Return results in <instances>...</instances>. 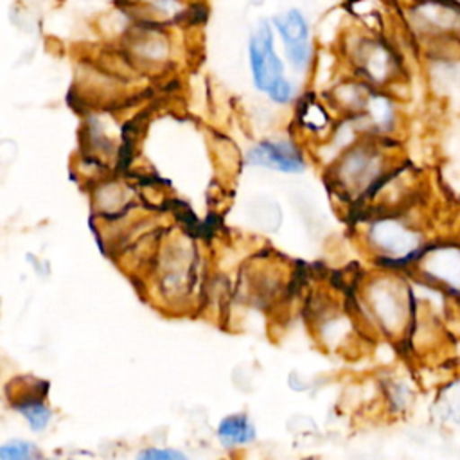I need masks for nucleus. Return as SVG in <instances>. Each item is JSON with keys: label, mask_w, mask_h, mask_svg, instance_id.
Here are the masks:
<instances>
[{"label": "nucleus", "mask_w": 460, "mask_h": 460, "mask_svg": "<svg viewBox=\"0 0 460 460\" xmlns=\"http://www.w3.org/2000/svg\"><path fill=\"white\" fill-rule=\"evenodd\" d=\"M368 243L385 266H406L417 262L428 248L417 228L399 216H377L367 228Z\"/></svg>", "instance_id": "nucleus-5"}, {"label": "nucleus", "mask_w": 460, "mask_h": 460, "mask_svg": "<svg viewBox=\"0 0 460 460\" xmlns=\"http://www.w3.org/2000/svg\"><path fill=\"white\" fill-rule=\"evenodd\" d=\"M102 2H110V4H119L120 0H102Z\"/></svg>", "instance_id": "nucleus-15"}, {"label": "nucleus", "mask_w": 460, "mask_h": 460, "mask_svg": "<svg viewBox=\"0 0 460 460\" xmlns=\"http://www.w3.org/2000/svg\"><path fill=\"white\" fill-rule=\"evenodd\" d=\"M217 437L223 442V446H226V447L243 446V444L255 440V426L243 413L228 415L219 422Z\"/></svg>", "instance_id": "nucleus-12"}, {"label": "nucleus", "mask_w": 460, "mask_h": 460, "mask_svg": "<svg viewBox=\"0 0 460 460\" xmlns=\"http://www.w3.org/2000/svg\"><path fill=\"white\" fill-rule=\"evenodd\" d=\"M286 66L295 75H307L318 58L313 22L298 5H288L270 16Z\"/></svg>", "instance_id": "nucleus-4"}, {"label": "nucleus", "mask_w": 460, "mask_h": 460, "mask_svg": "<svg viewBox=\"0 0 460 460\" xmlns=\"http://www.w3.org/2000/svg\"><path fill=\"white\" fill-rule=\"evenodd\" d=\"M399 22L406 36L429 58H455L460 50V5L455 0H404Z\"/></svg>", "instance_id": "nucleus-2"}, {"label": "nucleus", "mask_w": 460, "mask_h": 460, "mask_svg": "<svg viewBox=\"0 0 460 460\" xmlns=\"http://www.w3.org/2000/svg\"><path fill=\"white\" fill-rule=\"evenodd\" d=\"M248 66L255 90L270 93L288 77V66L270 18H259L248 34Z\"/></svg>", "instance_id": "nucleus-6"}, {"label": "nucleus", "mask_w": 460, "mask_h": 460, "mask_svg": "<svg viewBox=\"0 0 460 460\" xmlns=\"http://www.w3.org/2000/svg\"><path fill=\"white\" fill-rule=\"evenodd\" d=\"M411 293L395 279L381 277L379 282L367 286L365 304L370 311L372 322L385 334H399L410 318Z\"/></svg>", "instance_id": "nucleus-7"}, {"label": "nucleus", "mask_w": 460, "mask_h": 460, "mask_svg": "<svg viewBox=\"0 0 460 460\" xmlns=\"http://www.w3.org/2000/svg\"><path fill=\"white\" fill-rule=\"evenodd\" d=\"M390 176L386 156L374 140L354 142L343 149L331 172L332 183L340 192L372 198Z\"/></svg>", "instance_id": "nucleus-3"}, {"label": "nucleus", "mask_w": 460, "mask_h": 460, "mask_svg": "<svg viewBox=\"0 0 460 460\" xmlns=\"http://www.w3.org/2000/svg\"><path fill=\"white\" fill-rule=\"evenodd\" d=\"M296 120L300 129L311 135H323L332 126V117L327 106L316 95H304L298 99Z\"/></svg>", "instance_id": "nucleus-11"}, {"label": "nucleus", "mask_w": 460, "mask_h": 460, "mask_svg": "<svg viewBox=\"0 0 460 460\" xmlns=\"http://www.w3.org/2000/svg\"><path fill=\"white\" fill-rule=\"evenodd\" d=\"M338 58L349 74L376 88L390 90L406 77L404 56L395 41L386 32L365 29L356 22L340 34Z\"/></svg>", "instance_id": "nucleus-1"}, {"label": "nucleus", "mask_w": 460, "mask_h": 460, "mask_svg": "<svg viewBox=\"0 0 460 460\" xmlns=\"http://www.w3.org/2000/svg\"><path fill=\"white\" fill-rule=\"evenodd\" d=\"M138 458L144 460H180L185 458L183 453L172 451V449H146L138 455Z\"/></svg>", "instance_id": "nucleus-14"}, {"label": "nucleus", "mask_w": 460, "mask_h": 460, "mask_svg": "<svg viewBox=\"0 0 460 460\" xmlns=\"http://www.w3.org/2000/svg\"><path fill=\"white\" fill-rule=\"evenodd\" d=\"M455 2H456V4H458V5H460V0H455Z\"/></svg>", "instance_id": "nucleus-16"}, {"label": "nucleus", "mask_w": 460, "mask_h": 460, "mask_svg": "<svg viewBox=\"0 0 460 460\" xmlns=\"http://www.w3.org/2000/svg\"><path fill=\"white\" fill-rule=\"evenodd\" d=\"M47 394V383L41 388H32L29 392H20L13 397V406L27 420L32 431H43L50 422V410L45 406L43 397Z\"/></svg>", "instance_id": "nucleus-10"}, {"label": "nucleus", "mask_w": 460, "mask_h": 460, "mask_svg": "<svg viewBox=\"0 0 460 460\" xmlns=\"http://www.w3.org/2000/svg\"><path fill=\"white\" fill-rule=\"evenodd\" d=\"M36 455H38L36 446H32L27 440H22V438H13V440L0 446V458L2 460H27V458H32Z\"/></svg>", "instance_id": "nucleus-13"}, {"label": "nucleus", "mask_w": 460, "mask_h": 460, "mask_svg": "<svg viewBox=\"0 0 460 460\" xmlns=\"http://www.w3.org/2000/svg\"><path fill=\"white\" fill-rule=\"evenodd\" d=\"M117 5L138 22L153 25L180 22L190 9L187 0H120Z\"/></svg>", "instance_id": "nucleus-9"}, {"label": "nucleus", "mask_w": 460, "mask_h": 460, "mask_svg": "<svg viewBox=\"0 0 460 460\" xmlns=\"http://www.w3.org/2000/svg\"><path fill=\"white\" fill-rule=\"evenodd\" d=\"M246 162L286 174H298L307 165L302 149L289 140H262L248 151Z\"/></svg>", "instance_id": "nucleus-8"}]
</instances>
